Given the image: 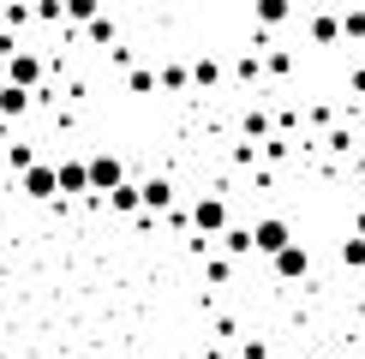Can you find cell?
<instances>
[{
    "instance_id": "e0dca14e",
    "label": "cell",
    "mask_w": 365,
    "mask_h": 359,
    "mask_svg": "<svg viewBox=\"0 0 365 359\" xmlns=\"http://www.w3.org/2000/svg\"><path fill=\"white\" fill-rule=\"evenodd\" d=\"M6 162H12V174L24 180L30 168H36V144H12V150H6Z\"/></svg>"
},
{
    "instance_id": "3957f363",
    "label": "cell",
    "mask_w": 365,
    "mask_h": 359,
    "mask_svg": "<svg viewBox=\"0 0 365 359\" xmlns=\"http://www.w3.org/2000/svg\"><path fill=\"white\" fill-rule=\"evenodd\" d=\"M120 186H126V162L114 150H96L90 156V198H114Z\"/></svg>"
},
{
    "instance_id": "484cf974",
    "label": "cell",
    "mask_w": 365,
    "mask_h": 359,
    "mask_svg": "<svg viewBox=\"0 0 365 359\" xmlns=\"http://www.w3.org/2000/svg\"><path fill=\"white\" fill-rule=\"evenodd\" d=\"M347 90H354V96H365V66H354V72H347Z\"/></svg>"
},
{
    "instance_id": "7c38bea8",
    "label": "cell",
    "mask_w": 365,
    "mask_h": 359,
    "mask_svg": "<svg viewBox=\"0 0 365 359\" xmlns=\"http://www.w3.org/2000/svg\"><path fill=\"white\" fill-rule=\"evenodd\" d=\"M102 204H114L120 216H138V209H144V186H138V180H126V186H120L114 198H102Z\"/></svg>"
},
{
    "instance_id": "44dd1931",
    "label": "cell",
    "mask_w": 365,
    "mask_h": 359,
    "mask_svg": "<svg viewBox=\"0 0 365 359\" xmlns=\"http://www.w3.org/2000/svg\"><path fill=\"white\" fill-rule=\"evenodd\" d=\"M36 24H66V6H60V0H42V6H36Z\"/></svg>"
},
{
    "instance_id": "d6986e66",
    "label": "cell",
    "mask_w": 365,
    "mask_h": 359,
    "mask_svg": "<svg viewBox=\"0 0 365 359\" xmlns=\"http://www.w3.org/2000/svg\"><path fill=\"white\" fill-rule=\"evenodd\" d=\"M341 269H365V239H341Z\"/></svg>"
},
{
    "instance_id": "9a60e30c",
    "label": "cell",
    "mask_w": 365,
    "mask_h": 359,
    "mask_svg": "<svg viewBox=\"0 0 365 359\" xmlns=\"http://www.w3.org/2000/svg\"><path fill=\"white\" fill-rule=\"evenodd\" d=\"M252 19H257V24H287L294 12H287L282 0H257V6H252Z\"/></svg>"
},
{
    "instance_id": "7402d4cb",
    "label": "cell",
    "mask_w": 365,
    "mask_h": 359,
    "mask_svg": "<svg viewBox=\"0 0 365 359\" xmlns=\"http://www.w3.org/2000/svg\"><path fill=\"white\" fill-rule=\"evenodd\" d=\"M204 276L210 281H227V276H234V258H204Z\"/></svg>"
},
{
    "instance_id": "6da1fadb",
    "label": "cell",
    "mask_w": 365,
    "mask_h": 359,
    "mask_svg": "<svg viewBox=\"0 0 365 359\" xmlns=\"http://www.w3.org/2000/svg\"><path fill=\"white\" fill-rule=\"evenodd\" d=\"M192 228H197V239H192V251L204 258L210 251V239H222L234 222H227V198H216V192H204V198H192Z\"/></svg>"
},
{
    "instance_id": "4316f807",
    "label": "cell",
    "mask_w": 365,
    "mask_h": 359,
    "mask_svg": "<svg viewBox=\"0 0 365 359\" xmlns=\"http://www.w3.org/2000/svg\"><path fill=\"white\" fill-rule=\"evenodd\" d=\"M354 239H365V209H359V216H354Z\"/></svg>"
},
{
    "instance_id": "83f0119b",
    "label": "cell",
    "mask_w": 365,
    "mask_h": 359,
    "mask_svg": "<svg viewBox=\"0 0 365 359\" xmlns=\"http://www.w3.org/2000/svg\"><path fill=\"white\" fill-rule=\"evenodd\" d=\"M0 24H6V6H0Z\"/></svg>"
},
{
    "instance_id": "ac0fdd59",
    "label": "cell",
    "mask_w": 365,
    "mask_h": 359,
    "mask_svg": "<svg viewBox=\"0 0 365 359\" xmlns=\"http://www.w3.org/2000/svg\"><path fill=\"white\" fill-rule=\"evenodd\" d=\"M264 72L287 78V72H294V48H269V54H264Z\"/></svg>"
},
{
    "instance_id": "ffe728a7",
    "label": "cell",
    "mask_w": 365,
    "mask_h": 359,
    "mask_svg": "<svg viewBox=\"0 0 365 359\" xmlns=\"http://www.w3.org/2000/svg\"><path fill=\"white\" fill-rule=\"evenodd\" d=\"M347 144H354V138H347V126H329V132H324V150H329V156H347Z\"/></svg>"
},
{
    "instance_id": "5bb4252c",
    "label": "cell",
    "mask_w": 365,
    "mask_h": 359,
    "mask_svg": "<svg viewBox=\"0 0 365 359\" xmlns=\"http://www.w3.org/2000/svg\"><path fill=\"white\" fill-rule=\"evenodd\" d=\"M192 84H197V90H216V84H222V66H216L210 54H197V60H192Z\"/></svg>"
},
{
    "instance_id": "4fadbf2b",
    "label": "cell",
    "mask_w": 365,
    "mask_h": 359,
    "mask_svg": "<svg viewBox=\"0 0 365 359\" xmlns=\"http://www.w3.org/2000/svg\"><path fill=\"white\" fill-rule=\"evenodd\" d=\"M222 251H227V258H252V251H257V246H252V228H246V222H234V228L222 234Z\"/></svg>"
},
{
    "instance_id": "8fae6325",
    "label": "cell",
    "mask_w": 365,
    "mask_h": 359,
    "mask_svg": "<svg viewBox=\"0 0 365 359\" xmlns=\"http://www.w3.org/2000/svg\"><path fill=\"white\" fill-rule=\"evenodd\" d=\"M240 132H246V144H252V138L269 144V138H276V120H269L264 108H246V114H240Z\"/></svg>"
},
{
    "instance_id": "30bf717a",
    "label": "cell",
    "mask_w": 365,
    "mask_h": 359,
    "mask_svg": "<svg viewBox=\"0 0 365 359\" xmlns=\"http://www.w3.org/2000/svg\"><path fill=\"white\" fill-rule=\"evenodd\" d=\"M30 108H36V96H30V90H19V84H0V120H24Z\"/></svg>"
},
{
    "instance_id": "9c48e42d",
    "label": "cell",
    "mask_w": 365,
    "mask_h": 359,
    "mask_svg": "<svg viewBox=\"0 0 365 359\" xmlns=\"http://www.w3.org/2000/svg\"><path fill=\"white\" fill-rule=\"evenodd\" d=\"M54 168H60V192H90V156H66Z\"/></svg>"
},
{
    "instance_id": "52a82bcc",
    "label": "cell",
    "mask_w": 365,
    "mask_h": 359,
    "mask_svg": "<svg viewBox=\"0 0 365 359\" xmlns=\"http://www.w3.org/2000/svg\"><path fill=\"white\" fill-rule=\"evenodd\" d=\"M269 269H276V281H306V276H312V251L294 239V246H287V251H282V258L269 264Z\"/></svg>"
},
{
    "instance_id": "8992f818",
    "label": "cell",
    "mask_w": 365,
    "mask_h": 359,
    "mask_svg": "<svg viewBox=\"0 0 365 359\" xmlns=\"http://www.w3.org/2000/svg\"><path fill=\"white\" fill-rule=\"evenodd\" d=\"M24 198H36V204L60 198V168H54V162H36V168L24 174Z\"/></svg>"
},
{
    "instance_id": "d4e9b609",
    "label": "cell",
    "mask_w": 365,
    "mask_h": 359,
    "mask_svg": "<svg viewBox=\"0 0 365 359\" xmlns=\"http://www.w3.org/2000/svg\"><path fill=\"white\" fill-rule=\"evenodd\" d=\"M90 42H114V19H96V24H90Z\"/></svg>"
},
{
    "instance_id": "277c9868",
    "label": "cell",
    "mask_w": 365,
    "mask_h": 359,
    "mask_svg": "<svg viewBox=\"0 0 365 359\" xmlns=\"http://www.w3.org/2000/svg\"><path fill=\"white\" fill-rule=\"evenodd\" d=\"M252 246L264 251L269 264H276L282 251L294 246V228H287V216H257V222H252Z\"/></svg>"
},
{
    "instance_id": "7a4b0ae2",
    "label": "cell",
    "mask_w": 365,
    "mask_h": 359,
    "mask_svg": "<svg viewBox=\"0 0 365 359\" xmlns=\"http://www.w3.org/2000/svg\"><path fill=\"white\" fill-rule=\"evenodd\" d=\"M48 72H54V60H42L36 48H19V54H6V84H19V90H48Z\"/></svg>"
},
{
    "instance_id": "5b68a950",
    "label": "cell",
    "mask_w": 365,
    "mask_h": 359,
    "mask_svg": "<svg viewBox=\"0 0 365 359\" xmlns=\"http://www.w3.org/2000/svg\"><path fill=\"white\" fill-rule=\"evenodd\" d=\"M144 186V216L156 222L162 209H174V174H150V180H138Z\"/></svg>"
},
{
    "instance_id": "2e32d148",
    "label": "cell",
    "mask_w": 365,
    "mask_h": 359,
    "mask_svg": "<svg viewBox=\"0 0 365 359\" xmlns=\"http://www.w3.org/2000/svg\"><path fill=\"white\" fill-rule=\"evenodd\" d=\"M234 78L240 84H257V78H264V54H240L234 60Z\"/></svg>"
},
{
    "instance_id": "603a6c76",
    "label": "cell",
    "mask_w": 365,
    "mask_h": 359,
    "mask_svg": "<svg viewBox=\"0 0 365 359\" xmlns=\"http://www.w3.org/2000/svg\"><path fill=\"white\" fill-rule=\"evenodd\" d=\"M341 30H347L354 42H365V12H359V6H354V12H341Z\"/></svg>"
},
{
    "instance_id": "ba28073f",
    "label": "cell",
    "mask_w": 365,
    "mask_h": 359,
    "mask_svg": "<svg viewBox=\"0 0 365 359\" xmlns=\"http://www.w3.org/2000/svg\"><path fill=\"white\" fill-rule=\"evenodd\" d=\"M312 42H317V48H336V42L347 36V30H341V12H312Z\"/></svg>"
},
{
    "instance_id": "cb8c5ba5",
    "label": "cell",
    "mask_w": 365,
    "mask_h": 359,
    "mask_svg": "<svg viewBox=\"0 0 365 359\" xmlns=\"http://www.w3.org/2000/svg\"><path fill=\"white\" fill-rule=\"evenodd\" d=\"M240 359H269V341H257V335L240 341Z\"/></svg>"
}]
</instances>
